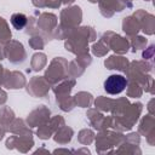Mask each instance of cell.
Here are the masks:
<instances>
[{
    "mask_svg": "<svg viewBox=\"0 0 155 155\" xmlns=\"http://www.w3.org/2000/svg\"><path fill=\"white\" fill-rule=\"evenodd\" d=\"M126 84V79L122 75H110L104 82V88L110 94H117L125 90Z\"/></svg>",
    "mask_w": 155,
    "mask_h": 155,
    "instance_id": "cell-1",
    "label": "cell"
},
{
    "mask_svg": "<svg viewBox=\"0 0 155 155\" xmlns=\"http://www.w3.org/2000/svg\"><path fill=\"white\" fill-rule=\"evenodd\" d=\"M11 23L16 29H22L27 24V17L23 13H15L11 17Z\"/></svg>",
    "mask_w": 155,
    "mask_h": 155,
    "instance_id": "cell-2",
    "label": "cell"
}]
</instances>
